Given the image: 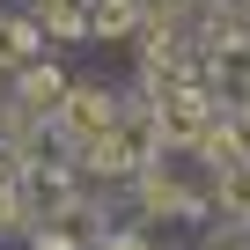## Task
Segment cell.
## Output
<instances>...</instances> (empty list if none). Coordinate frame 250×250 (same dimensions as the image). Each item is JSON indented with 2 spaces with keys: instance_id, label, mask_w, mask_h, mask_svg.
Returning <instances> with one entry per match:
<instances>
[{
  "instance_id": "30bf717a",
  "label": "cell",
  "mask_w": 250,
  "mask_h": 250,
  "mask_svg": "<svg viewBox=\"0 0 250 250\" xmlns=\"http://www.w3.org/2000/svg\"><path fill=\"white\" fill-rule=\"evenodd\" d=\"M206 250H250V228H243V221H228V228H213V235H206Z\"/></svg>"
},
{
  "instance_id": "ba28073f",
  "label": "cell",
  "mask_w": 250,
  "mask_h": 250,
  "mask_svg": "<svg viewBox=\"0 0 250 250\" xmlns=\"http://www.w3.org/2000/svg\"><path fill=\"white\" fill-rule=\"evenodd\" d=\"M37 22H44V37L74 44V37H88V0H44V8H37Z\"/></svg>"
},
{
  "instance_id": "8992f818",
  "label": "cell",
  "mask_w": 250,
  "mask_h": 250,
  "mask_svg": "<svg viewBox=\"0 0 250 250\" xmlns=\"http://www.w3.org/2000/svg\"><path fill=\"white\" fill-rule=\"evenodd\" d=\"M191 147H199V162H206V169H221V162L250 155V133H243V118H235V110H221V118H206V133H199Z\"/></svg>"
},
{
  "instance_id": "7a4b0ae2",
  "label": "cell",
  "mask_w": 250,
  "mask_h": 250,
  "mask_svg": "<svg viewBox=\"0 0 250 250\" xmlns=\"http://www.w3.org/2000/svg\"><path fill=\"white\" fill-rule=\"evenodd\" d=\"M118 110H125V96H118L110 81H74V88H66V103L52 110V133H59V147H66V155H81L88 140H103L110 125H118Z\"/></svg>"
},
{
  "instance_id": "8fae6325",
  "label": "cell",
  "mask_w": 250,
  "mask_h": 250,
  "mask_svg": "<svg viewBox=\"0 0 250 250\" xmlns=\"http://www.w3.org/2000/svg\"><path fill=\"white\" fill-rule=\"evenodd\" d=\"M37 250H74V243H59V235H37Z\"/></svg>"
},
{
  "instance_id": "9c48e42d",
  "label": "cell",
  "mask_w": 250,
  "mask_h": 250,
  "mask_svg": "<svg viewBox=\"0 0 250 250\" xmlns=\"http://www.w3.org/2000/svg\"><path fill=\"white\" fill-rule=\"evenodd\" d=\"M96 250H155V235H147V228H103Z\"/></svg>"
},
{
  "instance_id": "3957f363",
  "label": "cell",
  "mask_w": 250,
  "mask_h": 250,
  "mask_svg": "<svg viewBox=\"0 0 250 250\" xmlns=\"http://www.w3.org/2000/svg\"><path fill=\"white\" fill-rule=\"evenodd\" d=\"M133 184H140V199H147V213H162V221H199L213 199H206V184H184L177 169H162V162H140L133 169Z\"/></svg>"
},
{
  "instance_id": "6da1fadb",
  "label": "cell",
  "mask_w": 250,
  "mask_h": 250,
  "mask_svg": "<svg viewBox=\"0 0 250 250\" xmlns=\"http://www.w3.org/2000/svg\"><path fill=\"white\" fill-rule=\"evenodd\" d=\"M162 155V133H155V110H118V125L103 140H88L74 162L81 169H96V177H133L140 162H155Z\"/></svg>"
},
{
  "instance_id": "277c9868",
  "label": "cell",
  "mask_w": 250,
  "mask_h": 250,
  "mask_svg": "<svg viewBox=\"0 0 250 250\" xmlns=\"http://www.w3.org/2000/svg\"><path fill=\"white\" fill-rule=\"evenodd\" d=\"M66 88H74V81H66V66H52V59L15 66V103H22L30 118H44V125H52V110L66 103Z\"/></svg>"
},
{
  "instance_id": "52a82bcc",
  "label": "cell",
  "mask_w": 250,
  "mask_h": 250,
  "mask_svg": "<svg viewBox=\"0 0 250 250\" xmlns=\"http://www.w3.org/2000/svg\"><path fill=\"white\" fill-rule=\"evenodd\" d=\"M30 59H44V22L37 15H0V66H30Z\"/></svg>"
},
{
  "instance_id": "5b68a950",
  "label": "cell",
  "mask_w": 250,
  "mask_h": 250,
  "mask_svg": "<svg viewBox=\"0 0 250 250\" xmlns=\"http://www.w3.org/2000/svg\"><path fill=\"white\" fill-rule=\"evenodd\" d=\"M206 199L221 206V221H243V228H250V155L221 162V169H213V184H206Z\"/></svg>"
}]
</instances>
